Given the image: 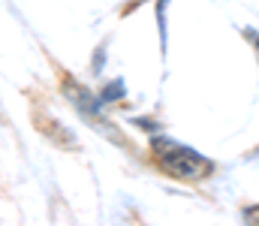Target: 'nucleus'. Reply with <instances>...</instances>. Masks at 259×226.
<instances>
[{
	"instance_id": "obj_2",
	"label": "nucleus",
	"mask_w": 259,
	"mask_h": 226,
	"mask_svg": "<svg viewBox=\"0 0 259 226\" xmlns=\"http://www.w3.org/2000/svg\"><path fill=\"white\" fill-rule=\"evenodd\" d=\"M244 217H247V220H256V217H259V208H256V211H253V208H250V211H244Z\"/></svg>"
},
{
	"instance_id": "obj_1",
	"label": "nucleus",
	"mask_w": 259,
	"mask_h": 226,
	"mask_svg": "<svg viewBox=\"0 0 259 226\" xmlns=\"http://www.w3.org/2000/svg\"><path fill=\"white\" fill-rule=\"evenodd\" d=\"M154 154H157L160 166H163L169 175L181 178V181H202V178H208V175L214 172L211 160H205V157L196 154L193 148L178 145V142H172V139H154Z\"/></svg>"
}]
</instances>
